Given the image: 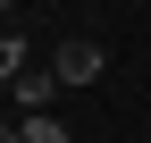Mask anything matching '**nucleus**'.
I'll use <instances>...</instances> for the list:
<instances>
[{"instance_id": "1", "label": "nucleus", "mask_w": 151, "mask_h": 143, "mask_svg": "<svg viewBox=\"0 0 151 143\" xmlns=\"http://www.w3.org/2000/svg\"><path fill=\"white\" fill-rule=\"evenodd\" d=\"M50 67H59V84H101L109 51H101V42H59V59H50Z\"/></svg>"}, {"instance_id": "4", "label": "nucleus", "mask_w": 151, "mask_h": 143, "mask_svg": "<svg viewBox=\"0 0 151 143\" xmlns=\"http://www.w3.org/2000/svg\"><path fill=\"white\" fill-rule=\"evenodd\" d=\"M0 143H25V126H9V135H0Z\"/></svg>"}, {"instance_id": "2", "label": "nucleus", "mask_w": 151, "mask_h": 143, "mask_svg": "<svg viewBox=\"0 0 151 143\" xmlns=\"http://www.w3.org/2000/svg\"><path fill=\"white\" fill-rule=\"evenodd\" d=\"M9 84H17V101H25V110H50V93H59V67H34V59H25Z\"/></svg>"}, {"instance_id": "3", "label": "nucleus", "mask_w": 151, "mask_h": 143, "mask_svg": "<svg viewBox=\"0 0 151 143\" xmlns=\"http://www.w3.org/2000/svg\"><path fill=\"white\" fill-rule=\"evenodd\" d=\"M25 143H67V126H59L50 110H25Z\"/></svg>"}]
</instances>
